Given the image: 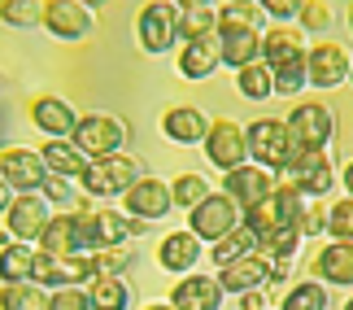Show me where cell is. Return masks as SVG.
<instances>
[{"label":"cell","mask_w":353,"mask_h":310,"mask_svg":"<svg viewBox=\"0 0 353 310\" xmlns=\"http://www.w3.org/2000/svg\"><path fill=\"white\" fill-rule=\"evenodd\" d=\"M270 298H266V289H253V293H240L236 298V310H266Z\"/></svg>","instance_id":"obj_46"},{"label":"cell","mask_w":353,"mask_h":310,"mask_svg":"<svg viewBox=\"0 0 353 310\" xmlns=\"http://www.w3.org/2000/svg\"><path fill=\"white\" fill-rule=\"evenodd\" d=\"M240 223H244V210L223 193V188H219V193H210L201 206L188 210V232L205 240V249L214 245V240H223V236L232 232V227H240Z\"/></svg>","instance_id":"obj_6"},{"label":"cell","mask_w":353,"mask_h":310,"mask_svg":"<svg viewBox=\"0 0 353 310\" xmlns=\"http://www.w3.org/2000/svg\"><path fill=\"white\" fill-rule=\"evenodd\" d=\"M279 310H332L327 284L323 280H292L279 298Z\"/></svg>","instance_id":"obj_33"},{"label":"cell","mask_w":353,"mask_h":310,"mask_svg":"<svg viewBox=\"0 0 353 310\" xmlns=\"http://www.w3.org/2000/svg\"><path fill=\"white\" fill-rule=\"evenodd\" d=\"M48 35L57 39H88L97 31V9L88 5V0H44V18H39Z\"/></svg>","instance_id":"obj_10"},{"label":"cell","mask_w":353,"mask_h":310,"mask_svg":"<svg viewBox=\"0 0 353 310\" xmlns=\"http://www.w3.org/2000/svg\"><path fill=\"white\" fill-rule=\"evenodd\" d=\"M223 302H227V293L219 284V275H210V271H188L170 289L174 310H223Z\"/></svg>","instance_id":"obj_17"},{"label":"cell","mask_w":353,"mask_h":310,"mask_svg":"<svg viewBox=\"0 0 353 310\" xmlns=\"http://www.w3.org/2000/svg\"><path fill=\"white\" fill-rule=\"evenodd\" d=\"M22 280H35V245L9 240L0 245V284H22Z\"/></svg>","instance_id":"obj_31"},{"label":"cell","mask_w":353,"mask_h":310,"mask_svg":"<svg viewBox=\"0 0 353 310\" xmlns=\"http://www.w3.org/2000/svg\"><path fill=\"white\" fill-rule=\"evenodd\" d=\"M349 84H353V66H349Z\"/></svg>","instance_id":"obj_53"},{"label":"cell","mask_w":353,"mask_h":310,"mask_svg":"<svg viewBox=\"0 0 353 310\" xmlns=\"http://www.w3.org/2000/svg\"><path fill=\"white\" fill-rule=\"evenodd\" d=\"M283 123H288L296 149H327L336 140V114L323 101H296Z\"/></svg>","instance_id":"obj_7"},{"label":"cell","mask_w":353,"mask_h":310,"mask_svg":"<svg viewBox=\"0 0 353 310\" xmlns=\"http://www.w3.org/2000/svg\"><path fill=\"white\" fill-rule=\"evenodd\" d=\"M296 227L301 236H327V197H305L301 201V214H296Z\"/></svg>","instance_id":"obj_40"},{"label":"cell","mask_w":353,"mask_h":310,"mask_svg":"<svg viewBox=\"0 0 353 310\" xmlns=\"http://www.w3.org/2000/svg\"><path fill=\"white\" fill-rule=\"evenodd\" d=\"M219 44H223V66H249L262 57V26H236V31H219Z\"/></svg>","instance_id":"obj_26"},{"label":"cell","mask_w":353,"mask_h":310,"mask_svg":"<svg viewBox=\"0 0 353 310\" xmlns=\"http://www.w3.org/2000/svg\"><path fill=\"white\" fill-rule=\"evenodd\" d=\"M349 66H353V52L336 39L319 35L314 44L305 48V79L310 88H341L349 84Z\"/></svg>","instance_id":"obj_9"},{"label":"cell","mask_w":353,"mask_h":310,"mask_svg":"<svg viewBox=\"0 0 353 310\" xmlns=\"http://www.w3.org/2000/svg\"><path fill=\"white\" fill-rule=\"evenodd\" d=\"M345 18H349V31H353V0H349V13H345Z\"/></svg>","instance_id":"obj_50"},{"label":"cell","mask_w":353,"mask_h":310,"mask_svg":"<svg viewBox=\"0 0 353 310\" xmlns=\"http://www.w3.org/2000/svg\"><path fill=\"white\" fill-rule=\"evenodd\" d=\"M275 184H279V175L266 171V166H257V162H244V166H236V171H223V193L232 197L240 210H249L262 197H270Z\"/></svg>","instance_id":"obj_16"},{"label":"cell","mask_w":353,"mask_h":310,"mask_svg":"<svg viewBox=\"0 0 353 310\" xmlns=\"http://www.w3.org/2000/svg\"><path fill=\"white\" fill-rule=\"evenodd\" d=\"M310 267L327 289H353V240H327Z\"/></svg>","instance_id":"obj_23"},{"label":"cell","mask_w":353,"mask_h":310,"mask_svg":"<svg viewBox=\"0 0 353 310\" xmlns=\"http://www.w3.org/2000/svg\"><path fill=\"white\" fill-rule=\"evenodd\" d=\"M39 193H44L48 206H74V201L83 197V188H79V180H65V175H48Z\"/></svg>","instance_id":"obj_43"},{"label":"cell","mask_w":353,"mask_h":310,"mask_svg":"<svg viewBox=\"0 0 353 310\" xmlns=\"http://www.w3.org/2000/svg\"><path fill=\"white\" fill-rule=\"evenodd\" d=\"M253 249H257V236L240 223L223 240H214V245H210V262L214 267H227V262H236V258H244V253H253Z\"/></svg>","instance_id":"obj_35"},{"label":"cell","mask_w":353,"mask_h":310,"mask_svg":"<svg viewBox=\"0 0 353 310\" xmlns=\"http://www.w3.org/2000/svg\"><path fill=\"white\" fill-rule=\"evenodd\" d=\"M214 275H219V284H223L227 298H240V293L266 289V280H270V258H266L262 249H253V253H244V258L219 267Z\"/></svg>","instance_id":"obj_21"},{"label":"cell","mask_w":353,"mask_h":310,"mask_svg":"<svg viewBox=\"0 0 353 310\" xmlns=\"http://www.w3.org/2000/svg\"><path fill=\"white\" fill-rule=\"evenodd\" d=\"M210 131V118L196 110V105H170L161 114V136L170 144H201Z\"/></svg>","instance_id":"obj_24"},{"label":"cell","mask_w":353,"mask_h":310,"mask_svg":"<svg viewBox=\"0 0 353 310\" xmlns=\"http://www.w3.org/2000/svg\"><path fill=\"white\" fill-rule=\"evenodd\" d=\"M305 31L296 22H270L262 26V61L275 70V66H288V61H301L305 57Z\"/></svg>","instance_id":"obj_22"},{"label":"cell","mask_w":353,"mask_h":310,"mask_svg":"<svg viewBox=\"0 0 353 310\" xmlns=\"http://www.w3.org/2000/svg\"><path fill=\"white\" fill-rule=\"evenodd\" d=\"M201 149H205V162L214 171H236L249 162V136H244V127L236 118H210V131L201 140Z\"/></svg>","instance_id":"obj_8"},{"label":"cell","mask_w":353,"mask_h":310,"mask_svg":"<svg viewBox=\"0 0 353 310\" xmlns=\"http://www.w3.org/2000/svg\"><path fill=\"white\" fill-rule=\"evenodd\" d=\"M88 298H92V310H131L135 293L127 284V275H97L88 280Z\"/></svg>","instance_id":"obj_29"},{"label":"cell","mask_w":353,"mask_h":310,"mask_svg":"<svg viewBox=\"0 0 353 310\" xmlns=\"http://www.w3.org/2000/svg\"><path fill=\"white\" fill-rule=\"evenodd\" d=\"M122 210L131 219H144V223H161L166 214L174 210V197H170V184L157 180V175H140L127 193H122Z\"/></svg>","instance_id":"obj_12"},{"label":"cell","mask_w":353,"mask_h":310,"mask_svg":"<svg viewBox=\"0 0 353 310\" xmlns=\"http://www.w3.org/2000/svg\"><path fill=\"white\" fill-rule=\"evenodd\" d=\"M79 219H83V227H88L92 249L127 245V240H131V214H127V210H110V206H92V201H79Z\"/></svg>","instance_id":"obj_15"},{"label":"cell","mask_w":353,"mask_h":310,"mask_svg":"<svg viewBox=\"0 0 353 310\" xmlns=\"http://www.w3.org/2000/svg\"><path fill=\"white\" fill-rule=\"evenodd\" d=\"M0 310H48V289L35 284V280L0 284Z\"/></svg>","instance_id":"obj_34"},{"label":"cell","mask_w":353,"mask_h":310,"mask_svg":"<svg viewBox=\"0 0 353 310\" xmlns=\"http://www.w3.org/2000/svg\"><path fill=\"white\" fill-rule=\"evenodd\" d=\"M201 258H205V240L192 236L188 227L179 232H166L157 240V267L170 275H188V271H201Z\"/></svg>","instance_id":"obj_18"},{"label":"cell","mask_w":353,"mask_h":310,"mask_svg":"<svg viewBox=\"0 0 353 310\" xmlns=\"http://www.w3.org/2000/svg\"><path fill=\"white\" fill-rule=\"evenodd\" d=\"M35 249L52 253V258H83V253H92V240H88V227L79 219V210L74 214H52L48 227L35 240Z\"/></svg>","instance_id":"obj_11"},{"label":"cell","mask_w":353,"mask_h":310,"mask_svg":"<svg viewBox=\"0 0 353 310\" xmlns=\"http://www.w3.org/2000/svg\"><path fill=\"white\" fill-rule=\"evenodd\" d=\"M310 88L305 79V57L301 61H288V66H275V97H301V92Z\"/></svg>","instance_id":"obj_42"},{"label":"cell","mask_w":353,"mask_h":310,"mask_svg":"<svg viewBox=\"0 0 353 310\" xmlns=\"http://www.w3.org/2000/svg\"><path fill=\"white\" fill-rule=\"evenodd\" d=\"M48 310H92L88 284H65V289H52V293H48Z\"/></svg>","instance_id":"obj_44"},{"label":"cell","mask_w":353,"mask_h":310,"mask_svg":"<svg viewBox=\"0 0 353 310\" xmlns=\"http://www.w3.org/2000/svg\"><path fill=\"white\" fill-rule=\"evenodd\" d=\"M140 175H144L140 157H131L122 149V153H110V157H92L83 166V175H79V188H83V197H122Z\"/></svg>","instance_id":"obj_2"},{"label":"cell","mask_w":353,"mask_h":310,"mask_svg":"<svg viewBox=\"0 0 353 310\" xmlns=\"http://www.w3.org/2000/svg\"><path fill=\"white\" fill-rule=\"evenodd\" d=\"M26 118H31V127L39 131L44 140H70L74 136V105L65 97H35L31 105H26Z\"/></svg>","instance_id":"obj_20"},{"label":"cell","mask_w":353,"mask_h":310,"mask_svg":"<svg viewBox=\"0 0 353 310\" xmlns=\"http://www.w3.org/2000/svg\"><path fill=\"white\" fill-rule=\"evenodd\" d=\"M341 310H353V298H345V306H341Z\"/></svg>","instance_id":"obj_51"},{"label":"cell","mask_w":353,"mask_h":310,"mask_svg":"<svg viewBox=\"0 0 353 310\" xmlns=\"http://www.w3.org/2000/svg\"><path fill=\"white\" fill-rule=\"evenodd\" d=\"M236 92L244 101H270L275 97V70L257 57V61H249V66H240L236 70Z\"/></svg>","instance_id":"obj_32"},{"label":"cell","mask_w":353,"mask_h":310,"mask_svg":"<svg viewBox=\"0 0 353 310\" xmlns=\"http://www.w3.org/2000/svg\"><path fill=\"white\" fill-rule=\"evenodd\" d=\"M266 310H279V306H266Z\"/></svg>","instance_id":"obj_54"},{"label":"cell","mask_w":353,"mask_h":310,"mask_svg":"<svg viewBox=\"0 0 353 310\" xmlns=\"http://www.w3.org/2000/svg\"><path fill=\"white\" fill-rule=\"evenodd\" d=\"M48 219H52V210H48L44 193H13L9 210H5V232L13 240H22V245H35Z\"/></svg>","instance_id":"obj_13"},{"label":"cell","mask_w":353,"mask_h":310,"mask_svg":"<svg viewBox=\"0 0 353 310\" xmlns=\"http://www.w3.org/2000/svg\"><path fill=\"white\" fill-rule=\"evenodd\" d=\"M144 310H174L170 302H153V306H144Z\"/></svg>","instance_id":"obj_49"},{"label":"cell","mask_w":353,"mask_h":310,"mask_svg":"<svg viewBox=\"0 0 353 310\" xmlns=\"http://www.w3.org/2000/svg\"><path fill=\"white\" fill-rule=\"evenodd\" d=\"M266 13L257 9V0H223L219 5V31H236V26H262Z\"/></svg>","instance_id":"obj_37"},{"label":"cell","mask_w":353,"mask_h":310,"mask_svg":"<svg viewBox=\"0 0 353 310\" xmlns=\"http://www.w3.org/2000/svg\"><path fill=\"white\" fill-rule=\"evenodd\" d=\"M88 5H92V9H97V5H105V0H88Z\"/></svg>","instance_id":"obj_52"},{"label":"cell","mask_w":353,"mask_h":310,"mask_svg":"<svg viewBox=\"0 0 353 310\" xmlns=\"http://www.w3.org/2000/svg\"><path fill=\"white\" fill-rule=\"evenodd\" d=\"M131 262H135L131 240H127V245H105V249L83 253V271H88V280H97V275H127Z\"/></svg>","instance_id":"obj_30"},{"label":"cell","mask_w":353,"mask_h":310,"mask_svg":"<svg viewBox=\"0 0 353 310\" xmlns=\"http://www.w3.org/2000/svg\"><path fill=\"white\" fill-rule=\"evenodd\" d=\"M39 157H44L48 175H65V180H79L83 166H88V157L74 140H44L39 144Z\"/></svg>","instance_id":"obj_27"},{"label":"cell","mask_w":353,"mask_h":310,"mask_svg":"<svg viewBox=\"0 0 353 310\" xmlns=\"http://www.w3.org/2000/svg\"><path fill=\"white\" fill-rule=\"evenodd\" d=\"M0 175L9 180L13 193H39L48 180V166L39 149H26V144H0Z\"/></svg>","instance_id":"obj_14"},{"label":"cell","mask_w":353,"mask_h":310,"mask_svg":"<svg viewBox=\"0 0 353 310\" xmlns=\"http://www.w3.org/2000/svg\"><path fill=\"white\" fill-rule=\"evenodd\" d=\"M79 149H83V157H110V153H122L131 140V123L118 114H79L74 123V136H70Z\"/></svg>","instance_id":"obj_4"},{"label":"cell","mask_w":353,"mask_h":310,"mask_svg":"<svg viewBox=\"0 0 353 310\" xmlns=\"http://www.w3.org/2000/svg\"><path fill=\"white\" fill-rule=\"evenodd\" d=\"M0 88H5V79H0Z\"/></svg>","instance_id":"obj_55"},{"label":"cell","mask_w":353,"mask_h":310,"mask_svg":"<svg viewBox=\"0 0 353 310\" xmlns=\"http://www.w3.org/2000/svg\"><path fill=\"white\" fill-rule=\"evenodd\" d=\"M341 184H345V193L353 197V157H349L345 166H341Z\"/></svg>","instance_id":"obj_48"},{"label":"cell","mask_w":353,"mask_h":310,"mask_svg":"<svg viewBox=\"0 0 353 310\" xmlns=\"http://www.w3.org/2000/svg\"><path fill=\"white\" fill-rule=\"evenodd\" d=\"M257 9H262L270 22H296V13H301V0H257Z\"/></svg>","instance_id":"obj_45"},{"label":"cell","mask_w":353,"mask_h":310,"mask_svg":"<svg viewBox=\"0 0 353 310\" xmlns=\"http://www.w3.org/2000/svg\"><path fill=\"white\" fill-rule=\"evenodd\" d=\"M135 39H140V48L153 52V57L174 52L183 44V35H179V5H174V0H144L140 13H135Z\"/></svg>","instance_id":"obj_1"},{"label":"cell","mask_w":353,"mask_h":310,"mask_svg":"<svg viewBox=\"0 0 353 310\" xmlns=\"http://www.w3.org/2000/svg\"><path fill=\"white\" fill-rule=\"evenodd\" d=\"M214 193L210 188V180L205 175H196V171H183V175H174L170 180V197H174V210H192V206H201V201H205Z\"/></svg>","instance_id":"obj_36"},{"label":"cell","mask_w":353,"mask_h":310,"mask_svg":"<svg viewBox=\"0 0 353 310\" xmlns=\"http://www.w3.org/2000/svg\"><path fill=\"white\" fill-rule=\"evenodd\" d=\"M9 201H13V188H9V180H5V175H0V214L9 210Z\"/></svg>","instance_id":"obj_47"},{"label":"cell","mask_w":353,"mask_h":310,"mask_svg":"<svg viewBox=\"0 0 353 310\" xmlns=\"http://www.w3.org/2000/svg\"><path fill=\"white\" fill-rule=\"evenodd\" d=\"M279 180H288L301 197H327L336 188V180H341V171H336V162L327 157V149H296L288 171H283Z\"/></svg>","instance_id":"obj_5"},{"label":"cell","mask_w":353,"mask_h":310,"mask_svg":"<svg viewBox=\"0 0 353 310\" xmlns=\"http://www.w3.org/2000/svg\"><path fill=\"white\" fill-rule=\"evenodd\" d=\"M244 136H249V162H257V166H266L275 175L288 171L296 144H292V131H288L283 118H253V123L244 127Z\"/></svg>","instance_id":"obj_3"},{"label":"cell","mask_w":353,"mask_h":310,"mask_svg":"<svg viewBox=\"0 0 353 310\" xmlns=\"http://www.w3.org/2000/svg\"><path fill=\"white\" fill-rule=\"evenodd\" d=\"M179 5V35H214L219 31V0H174Z\"/></svg>","instance_id":"obj_28"},{"label":"cell","mask_w":353,"mask_h":310,"mask_svg":"<svg viewBox=\"0 0 353 310\" xmlns=\"http://www.w3.org/2000/svg\"><path fill=\"white\" fill-rule=\"evenodd\" d=\"M39 18H44V0H0V22L5 26L26 31V26H39Z\"/></svg>","instance_id":"obj_38"},{"label":"cell","mask_w":353,"mask_h":310,"mask_svg":"<svg viewBox=\"0 0 353 310\" xmlns=\"http://www.w3.org/2000/svg\"><path fill=\"white\" fill-rule=\"evenodd\" d=\"M35 284L52 289H65V284H88V271H83V258H52V253L35 249Z\"/></svg>","instance_id":"obj_25"},{"label":"cell","mask_w":353,"mask_h":310,"mask_svg":"<svg viewBox=\"0 0 353 310\" xmlns=\"http://www.w3.org/2000/svg\"><path fill=\"white\" fill-rule=\"evenodd\" d=\"M327 240H353V197L327 201Z\"/></svg>","instance_id":"obj_41"},{"label":"cell","mask_w":353,"mask_h":310,"mask_svg":"<svg viewBox=\"0 0 353 310\" xmlns=\"http://www.w3.org/2000/svg\"><path fill=\"white\" fill-rule=\"evenodd\" d=\"M336 22L332 13V0H301V13H296V26H301L305 35H327Z\"/></svg>","instance_id":"obj_39"},{"label":"cell","mask_w":353,"mask_h":310,"mask_svg":"<svg viewBox=\"0 0 353 310\" xmlns=\"http://www.w3.org/2000/svg\"><path fill=\"white\" fill-rule=\"evenodd\" d=\"M219 66H223L219 31H214V35H192V39H183L179 52H174V70H179L183 79H192V84L210 79L214 70H219Z\"/></svg>","instance_id":"obj_19"}]
</instances>
